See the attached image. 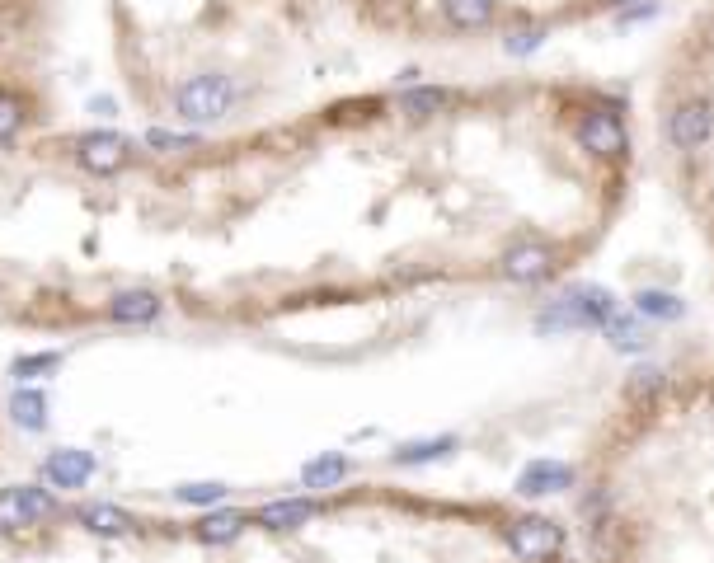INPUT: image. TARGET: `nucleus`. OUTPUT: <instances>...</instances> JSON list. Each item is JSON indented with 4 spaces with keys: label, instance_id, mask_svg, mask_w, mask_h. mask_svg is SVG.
<instances>
[{
    "label": "nucleus",
    "instance_id": "obj_25",
    "mask_svg": "<svg viewBox=\"0 0 714 563\" xmlns=\"http://www.w3.org/2000/svg\"><path fill=\"white\" fill-rule=\"evenodd\" d=\"M57 362H62L57 352H43V357H19V362H15V376H19V381H33V376H47V371H52Z\"/></svg>",
    "mask_w": 714,
    "mask_h": 563
},
{
    "label": "nucleus",
    "instance_id": "obj_3",
    "mask_svg": "<svg viewBox=\"0 0 714 563\" xmlns=\"http://www.w3.org/2000/svg\"><path fill=\"white\" fill-rule=\"evenodd\" d=\"M508 549H513L517 563H545L564 549V531L550 517H522L508 531Z\"/></svg>",
    "mask_w": 714,
    "mask_h": 563
},
{
    "label": "nucleus",
    "instance_id": "obj_22",
    "mask_svg": "<svg viewBox=\"0 0 714 563\" xmlns=\"http://www.w3.org/2000/svg\"><path fill=\"white\" fill-rule=\"evenodd\" d=\"M451 437H442V442H414V446H404V451H395V460L400 465H423V460H433V456H447L451 451Z\"/></svg>",
    "mask_w": 714,
    "mask_h": 563
},
{
    "label": "nucleus",
    "instance_id": "obj_15",
    "mask_svg": "<svg viewBox=\"0 0 714 563\" xmlns=\"http://www.w3.org/2000/svg\"><path fill=\"white\" fill-rule=\"evenodd\" d=\"M80 526H90L94 535H127L132 531V517L113 503H90V507H80Z\"/></svg>",
    "mask_w": 714,
    "mask_h": 563
},
{
    "label": "nucleus",
    "instance_id": "obj_17",
    "mask_svg": "<svg viewBox=\"0 0 714 563\" xmlns=\"http://www.w3.org/2000/svg\"><path fill=\"white\" fill-rule=\"evenodd\" d=\"M10 418H15V427H24V432H38V427L47 423V395L43 390H15Z\"/></svg>",
    "mask_w": 714,
    "mask_h": 563
},
{
    "label": "nucleus",
    "instance_id": "obj_4",
    "mask_svg": "<svg viewBox=\"0 0 714 563\" xmlns=\"http://www.w3.org/2000/svg\"><path fill=\"white\" fill-rule=\"evenodd\" d=\"M57 512V498L38 484H19L0 493V531H24L33 521H43Z\"/></svg>",
    "mask_w": 714,
    "mask_h": 563
},
{
    "label": "nucleus",
    "instance_id": "obj_28",
    "mask_svg": "<svg viewBox=\"0 0 714 563\" xmlns=\"http://www.w3.org/2000/svg\"><path fill=\"white\" fill-rule=\"evenodd\" d=\"M611 5H635V0H611Z\"/></svg>",
    "mask_w": 714,
    "mask_h": 563
},
{
    "label": "nucleus",
    "instance_id": "obj_9",
    "mask_svg": "<svg viewBox=\"0 0 714 563\" xmlns=\"http://www.w3.org/2000/svg\"><path fill=\"white\" fill-rule=\"evenodd\" d=\"M569 484H574V470H569L564 460H531L527 470L517 474V493H527V498L564 493Z\"/></svg>",
    "mask_w": 714,
    "mask_h": 563
},
{
    "label": "nucleus",
    "instance_id": "obj_14",
    "mask_svg": "<svg viewBox=\"0 0 714 563\" xmlns=\"http://www.w3.org/2000/svg\"><path fill=\"white\" fill-rule=\"evenodd\" d=\"M447 99L451 94L442 90V85H414V90L400 94V113L404 118H414V122H423V118H433V113H442Z\"/></svg>",
    "mask_w": 714,
    "mask_h": 563
},
{
    "label": "nucleus",
    "instance_id": "obj_27",
    "mask_svg": "<svg viewBox=\"0 0 714 563\" xmlns=\"http://www.w3.org/2000/svg\"><path fill=\"white\" fill-rule=\"evenodd\" d=\"M146 146H160V151H188L193 137H174V132H165V127H151V132H146Z\"/></svg>",
    "mask_w": 714,
    "mask_h": 563
},
{
    "label": "nucleus",
    "instance_id": "obj_10",
    "mask_svg": "<svg viewBox=\"0 0 714 563\" xmlns=\"http://www.w3.org/2000/svg\"><path fill=\"white\" fill-rule=\"evenodd\" d=\"M90 474H94V456H90V451H76V446L52 451V456L43 460V479L52 488H80Z\"/></svg>",
    "mask_w": 714,
    "mask_h": 563
},
{
    "label": "nucleus",
    "instance_id": "obj_5",
    "mask_svg": "<svg viewBox=\"0 0 714 563\" xmlns=\"http://www.w3.org/2000/svg\"><path fill=\"white\" fill-rule=\"evenodd\" d=\"M578 141H583V151L602 155V160H621L630 151V132H625V122L616 113H606V108H592L588 118L578 122Z\"/></svg>",
    "mask_w": 714,
    "mask_h": 563
},
{
    "label": "nucleus",
    "instance_id": "obj_23",
    "mask_svg": "<svg viewBox=\"0 0 714 563\" xmlns=\"http://www.w3.org/2000/svg\"><path fill=\"white\" fill-rule=\"evenodd\" d=\"M635 399H644V395H653V390H663V371L658 366H639L635 376H630V385H625Z\"/></svg>",
    "mask_w": 714,
    "mask_h": 563
},
{
    "label": "nucleus",
    "instance_id": "obj_13",
    "mask_svg": "<svg viewBox=\"0 0 714 563\" xmlns=\"http://www.w3.org/2000/svg\"><path fill=\"white\" fill-rule=\"evenodd\" d=\"M498 0H442V15H447L451 29H484L494 19Z\"/></svg>",
    "mask_w": 714,
    "mask_h": 563
},
{
    "label": "nucleus",
    "instance_id": "obj_6",
    "mask_svg": "<svg viewBox=\"0 0 714 563\" xmlns=\"http://www.w3.org/2000/svg\"><path fill=\"white\" fill-rule=\"evenodd\" d=\"M714 132V108L710 99H686V104L672 108L668 118V141L677 151H700Z\"/></svg>",
    "mask_w": 714,
    "mask_h": 563
},
{
    "label": "nucleus",
    "instance_id": "obj_20",
    "mask_svg": "<svg viewBox=\"0 0 714 563\" xmlns=\"http://www.w3.org/2000/svg\"><path fill=\"white\" fill-rule=\"evenodd\" d=\"M348 474V460L343 456H315L306 470H301V484L306 488H334Z\"/></svg>",
    "mask_w": 714,
    "mask_h": 563
},
{
    "label": "nucleus",
    "instance_id": "obj_2",
    "mask_svg": "<svg viewBox=\"0 0 714 563\" xmlns=\"http://www.w3.org/2000/svg\"><path fill=\"white\" fill-rule=\"evenodd\" d=\"M235 104V85L226 76H193L174 94V113L184 122H217Z\"/></svg>",
    "mask_w": 714,
    "mask_h": 563
},
{
    "label": "nucleus",
    "instance_id": "obj_8",
    "mask_svg": "<svg viewBox=\"0 0 714 563\" xmlns=\"http://www.w3.org/2000/svg\"><path fill=\"white\" fill-rule=\"evenodd\" d=\"M127 155H132V141L118 137V132H85L76 141V160L90 174H118L127 165Z\"/></svg>",
    "mask_w": 714,
    "mask_h": 563
},
{
    "label": "nucleus",
    "instance_id": "obj_21",
    "mask_svg": "<svg viewBox=\"0 0 714 563\" xmlns=\"http://www.w3.org/2000/svg\"><path fill=\"white\" fill-rule=\"evenodd\" d=\"M19 127H24V99L0 90V141H10Z\"/></svg>",
    "mask_w": 714,
    "mask_h": 563
},
{
    "label": "nucleus",
    "instance_id": "obj_26",
    "mask_svg": "<svg viewBox=\"0 0 714 563\" xmlns=\"http://www.w3.org/2000/svg\"><path fill=\"white\" fill-rule=\"evenodd\" d=\"M179 498H184V503L207 507V503H221V498H226V488L221 484H184L179 488Z\"/></svg>",
    "mask_w": 714,
    "mask_h": 563
},
{
    "label": "nucleus",
    "instance_id": "obj_24",
    "mask_svg": "<svg viewBox=\"0 0 714 563\" xmlns=\"http://www.w3.org/2000/svg\"><path fill=\"white\" fill-rule=\"evenodd\" d=\"M541 43H545V29H517L503 38V47H508L513 57H527V52H536Z\"/></svg>",
    "mask_w": 714,
    "mask_h": 563
},
{
    "label": "nucleus",
    "instance_id": "obj_16",
    "mask_svg": "<svg viewBox=\"0 0 714 563\" xmlns=\"http://www.w3.org/2000/svg\"><path fill=\"white\" fill-rule=\"evenodd\" d=\"M245 512H212V517L198 521V540H207V545H231V540H240V531H245Z\"/></svg>",
    "mask_w": 714,
    "mask_h": 563
},
{
    "label": "nucleus",
    "instance_id": "obj_18",
    "mask_svg": "<svg viewBox=\"0 0 714 563\" xmlns=\"http://www.w3.org/2000/svg\"><path fill=\"white\" fill-rule=\"evenodd\" d=\"M602 329H606V338H611V348H621V352H639L649 343V338H644V324H639L635 315H621V310H616Z\"/></svg>",
    "mask_w": 714,
    "mask_h": 563
},
{
    "label": "nucleus",
    "instance_id": "obj_7",
    "mask_svg": "<svg viewBox=\"0 0 714 563\" xmlns=\"http://www.w3.org/2000/svg\"><path fill=\"white\" fill-rule=\"evenodd\" d=\"M555 273V249L541 240H517L508 254H503V277H513L517 287H536Z\"/></svg>",
    "mask_w": 714,
    "mask_h": 563
},
{
    "label": "nucleus",
    "instance_id": "obj_12",
    "mask_svg": "<svg viewBox=\"0 0 714 563\" xmlns=\"http://www.w3.org/2000/svg\"><path fill=\"white\" fill-rule=\"evenodd\" d=\"M311 517H315V503H306V498H282V503L259 507V521H264L268 531H296Z\"/></svg>",
    "mask_w": 714,
    "mask_h": 563
},
{
    "label": "nucleus",
    "instance_id": "obj_19",
    "mask_svg": "<svg viewBox=\"0 0 714 563\" xmlns=\"http://www.w3.org/2000/svg\"><path fill=\"white\" fill-rule=\"evenodd\" d=\"M635 310H639V315H649V320H682V315H686V305L677 301L672 291H658V287L639 291V296H635Z\"/></svg>",
    "mask_w": 714,
    "mask_h": 563
},
{
    "label": "nucleus",
    "instance_id": "obj_11",
    "mask_svg": "<svg viewBox=\"0 0 714 563\" xmlns=\"http://www.w3.org/2000/svg\"><path fill=\"white\" fill-rule=\"evenodd\" d=\"M109 315L118 324H146V320H156V315H160V296H156V291H146V287L118 291V296H113V305H109Z\"/></svg>",
    "mask_w": 714,
    "mask_h": 563
},
{
    "label": "nucleus",
    "instance_id": "obj_1",
    "mask_svg": "<svg viewBox=\"0 0 714 563\" xmlns=\"http://www.w3.org/2000/svg\"><path fill=\"white\" fill-rule=\"evenodd\" d=\"M616 315V301L606 287H574L564 291L559 301H550L536 315V329L541 334H564V329H592V324H606Z\"/></svg>",
    "mask_w": 714,
    "mask_h": 563
}]
</instances>
